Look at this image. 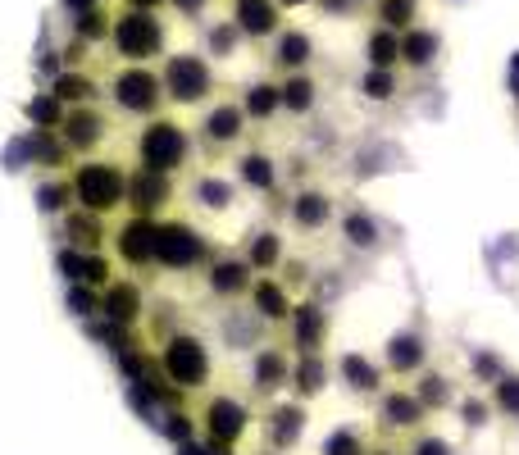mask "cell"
<instances>
[{"instance_id": "20", "label": "cell", "mask_w": 519, "mask_h": 455, "mask_svg": "<svg viewBox=\"0 0 519 455\" xmlns=\"http://www.w3.org/2000/svg\"><path fill=\"white\" fill-rule=\"evenodd\" d=\"M282 59H287V64H301V59H306V37H287V41H282Z\"/></svg>"}, {"instance_id": "19", "label": "cell", "mask_w": 519, "mask_h": 455, "mask_svg": "<svg viewBox=\"0 0 519 455\" xmlns=\"http://www.w3.org/2000/svg\"><path fill=\"white\" fill-rule=\"evenodd\" d=\"M369 55H374L379 64H388V59H397V41H392V37H374V46H369Z\"/></svg>"}, {"instance_id": "9", "label": "cell", "mask_w": 519, "mask_h": 455, "mask_svg": "<svg viewBox=\"0 0 519 455\" xmlns=\"http://www.w3.org/2000/svg\"><path fill=\"white\" fill-rule=\"evenodd\" d=\"M128 192L137 196V210H151V205H160V201L169 196V183H165V178H156V169H151V174L132 178V183H128Z\"/></svg>"}, {"instance_id": "21", "label": "cell", "mask_w": 519, "mask_h": 455, "mask_svg": "<svg viewBox=\"0 0 519 455\" xmlns=\"http://www.w3.org/2000/svg\"><path fill=\"white\" fill-rule=\"evenodd\" d=\"M310 92H315L310 83H291V87H287V105H291V110H301V105L310 101Z\"/></svg>"}, {"instance_id": "30", "label": "cell", "mask_w": 519, "mask_h": 455, "mask_svg": "<svg viewBox=\"0 0 519 455\" xmlns=\"http://www.w3.org/2000/svg\"><path fill=\"white\" fill-rule=\"evenodd\" d=\"M137 5H156V0H137Z\"/></svg>"}, {"instance_id": "18", "label": "cell", "mask_w": 519, "mask_h": 455, "mask_svg": "<svg viewBox=\"0 0 519 455\" xmlns=\"http://www.w3.org/2000/svg\"><path fill=\"white\" fill-rule=\"evenodd\" d=\"M383 19L388 23H406L410 19V0H383Z\"/></svg>"}, {"instance_id": "29", "label": "cell", "mask_w": 519, "mask_h": 455, "mask_svg": "<svg viewBox=\"0 0 519 455\" xmlns=\"http://www.w3.org/2000/svg\"><path fill=\"white\" fill-rule=\"evenodd\" d=\"M388 87H392L388 78H369V96H388Z\"/></svg>"}, {"instance_id": "8", "label": "cell", "mask_w": 519, "mask_h": 455, "mask_svg": "<svg viewBox=\"0 0 519 455\" xmlns=\"http://www.w3.org/2000/svg\"><path fill=\"white\" fill-rule=\"evenodd\" d=\"M119 251L128 255V260H151L156 255V228H146V223H128L123 233H119Z\"/></svg>"}, {"instance_id": "4", "label": "cell", "mask_w": 519, "mask_h": 455, "mask_svg": "<svg viewBox=\"0 0 519 455\" xmlns=\"http://www.w3.org/2000/svg\"><path fill=\"white\" fill-rule=\"evenodd\" d=\"M119 46L132 55V59H146V55H156L160 46V23L151 14H128L119 23Z\"/></svg>"}, {"instance_id": "12", "label": "cell", "mask_w": 519, "mask_h": 455, "mask_svg": "<svg viewBox=\"0 0 519 455\" xmlns=\"http://www.w3.org/2000/svg\"><path fill=\"white\" fill-rule=\"evenodd\" d=\"M242 28L246 32H269L273 28V0H242Z\"/></svg>"}, {"instance_id": "7", "label": "cell", "mask_w": 519, "mask_h": 455, "mask_svg": "<svg viewBox=\"0 0 519 455\" xmlns=\"http://www.w3.org/2000/svg\"><path fill=\"white\" fill-rule=\"evenodd\" d=\"M119 101L128 110H156V101H160L156 78H151V73H123V78H119Z\"/></svg>"}, {"instance_id": "2", "label": "cell", "mask_w": 519, "mask_h": 455, "mask_svg": "<svg viewBox=\"0 0 519 455\" xmlns=\"http://www.w3.org/2000/svg\"><path fill=\"white\" fill-rule=\"evenodd\" d=\"M183 156H187V137H183L174 123H156V128H146V137H141V160L151 165L156 174L178 169V165H183Z\"/></svg>"}, {"instance_id": "16", "label": "cell", "mask_w": 519, "mask_h": 455, "mask_svg": "<svg viewBox=\"0 0 519 455\" xmlns=\"http://www.w3.org/2000/svg\"><path fill=\"white\" fill-rule=\"evenodd\" d=\"M260 310H264V315H273V319H282V315H287V300H282V291H278V287H260Z\"/></svg>"}, {"instance_id": "22", "label": "cell", "mask_w": 519, "mask_h": 455, "mask_svg": "<svg viewBox=\"0 0 519 455\" xmlns=\"http://www.w3.org/2000/svg\"><path fill=\"white\" fill-rule=\"evenodd\" d=\"M428 50H433V37H410V41H406V55H410V59H428Z\"/></svg>"}, {"instance_id": "28", "label": "cell", "mask_w": 519, "mask_h": 455, "mask_svg": "<svg viewBox=\"0 0 519 455\" xmlns=\"http://www.w3.org/2000/svg\"><path fill=\"white\" fill-rule=\"evenodd\" d=\"M501 406H510V410H519V388H501Z\"/></svg>"}, {"instance_id": "25", "label": "cell", "mask_w": 519, "mask_h": 455, "mask_svg": "<svg viewBox=\"0 0 519 455\" xmlns=\"http://www.w3.org/2000/svg\"><path fill=\"white\" fill-rule=\"evenodd\" d=\"M392 360H397V364H410V360H415V342H397Z\"/></svg>"}, {"instance_id": "17", "label": "cell", "mask_w": 519, "mask_h": 455, "mask_svg": "<svg viewBox=\"0 0 519 455\" xmlns=\"http://www.w3.org/2000/svg\"><path fill=\"white\" fill-rule=\"evenodd\" d=\"M296 214H301V223H319L324 219V196H306Z\"/></svg>"}, {"instance_id": "5", "label": "cell", "mask_w": 519, "mask_h": 455, "mask_svg": "<svg viewBox=\"0 0 519 455\" xmlns=\"http://www.w3.org/2000/svg\"><path fill=\"white\" fill-rule=\"evenodd\" d=\"M156 255L165 264H174V269L196 264L201 260V237H192L187 228H160V233H156Z\"/></svg>"}, {"instance_id": "23", "label": "cell", "mask_w": 519, "mask_h": 455, "mask_svg": "<svg viewBox=\"0 0 519 455\" xmlns=\"http://www.w3.org/2000/svg\"><path fill=\"white\" fill-rule=\"evenodd\" d=\"M255 92H260V96L251 101V110H255V114H269V105H278V96H273L269 87H255Z\"/></svg>"}, {"instance_id": "3", "label": "cell", "mask_w": 519, "mask_h": 455, "mask_svg": "<svg viewBox=\"0 0 519 455\" xmlns=\"http://www.w3.org/2000/svg\"><path fill=\"white\" fill-rule=\"evenodd\" d=\"M165 369H169V378H174V383H183V388L205 383V351H201V342L178 337V342L165 351Z\"/></svg>"}, {"instance_id": "27", "label": "cell", "mask_w": 519, "mask_h": 455, "mask_svg": "<svg viewBox=\"0 0 519 455\" xmlns=\"http://www.w3.org/2000/svg\"><path fill=\"white\" fill-rule=\"evenodd\" d=\"M37 119H41V123H50V119H59V110H55L50 101H41V105H37Z\"/></svg>"}, {"instance_id": "24", "label": "cell", "mask_w": 519, "mask_h": 455, "mask_svg": "<svg viewBox=\"0 0 519 455\" xmlns=\"http://www.w3.org/2000/svg\"><path fill=\"white\" fill-rule=\"evenodd\" d=\"M246 178H251V183H269V169H264V160H246Z\"/></svg>"}, {"instance_id": "10", "label": "cell", "mask_w": 519, "mask_h": 455, "mask_svg": "<svg viewBox=\"0 0 519 455\" xmlns=\"http://www.w3.org/2000/svg\"><path fill=\"white\" fill-rule=\"evenodd\" d=\"M242 424H246V415H242V406H233V401H219V406L210 410V433H214V437H233V433H242Z\"/></svg>"}, {"instance_id": "6", "label": "cell", "mask_w": 519, "mask_h": 455, "mask_svg": "<svg viewBox=\"0 0 519 455\" xmlns=\"http://www.w3.org/2000/svg\"><path fill=\"white\" fill-rule=\"evenodd\" d=\"M165 78H169V92L178 96V101H196V96H205V68H201V59H169V68H165Z\"/></svg>"}, {"instance_id": "1", "label": "cell", "mask_w": 519, "mask_h": 455, "mask_svg": "<svg viewBox=\"0 0 519 455\" xmlns=\"http://www.w3.org/2000/svg\"><path fill=\"white\" fill-rule=\"evenodd\" d=\"M123 192H128V178H123V169H114V165H87V169L78 174V196H83L92 210L119 205Z\"/></svg>"}, {"instance_id": "31", "label": "cell", "mask_w": 519, "mask_h": 455, "mask_svg": "<svg viewBox=\"0 0 519 455\" xmlns=\"http://www.w3.org/2000/svg\"><path fill=\"white\" fill-rule=\"evenodd\" d=\"M183 5H187V10H192V5H196V0H183Z\"/></svg>"}, {"instance_id": "14", "label": "cell", "mask_w": 519, "mask_h": 455, "mask_svg": "<svg viewBox=\"0 0 519 455\" xmlns=\"http://www.w3.org/2000/svg\"><path fill=\"white\" fill-rule=\"evenodd\" d=\"M110 315L123 324V319H137V291L132 287H119L114 296H110Z\"/></svg>"}, {"instance_id": "26", "label": "cell", "mask_w": 519, "mask_h": 455, "mask_svg": "<svg viewBox=\"0 0 519 455\" xmlns=\"http://www.w3.org/2000/svg\"><path fill=\"white\" fill-rule=\"evenodd\" d=\"M273 255H278V246H273V242H260V246H255V260H260V264H269Z\"/></svg>"}, {"instance_id": "11", "label": "cell", "mask_w": 519, "mask_h": 455, "mask_svg": "<svg viewBox=\"0 0 519 455\" xmlns=\"http://www.w3.org/2000/svg\"><path fill=\"white\" fill-rule=\"evenodd\" d=\"M242 132V110L237 105H224L210 114V141H233Z\"/></svg>"}, {"instance_id": "15", "label": "cell", "mask_w": 519, "mask_h": 455, "mask_svg": "<svg viewBox=\"0 0 519 455\" xmlns=\"http://www.w3.org/2000/svg\"><path fill=\"white\" fill-rule=\"evenodd\" d=\"M101 128H105V123H101L96 114H78V119H73V132H68V141H73V146H83L87 137L96 141V137H101Z\"/></svg>"}, {"instance_id": "13", "label": "cell", "mask_w": 519, "mask_h": 455, "mask_svg": "<svg viewBox=\"0 0 519 455\" xmlns=\"http://www.w3.org/2000/svg\"><path fill=\"white\" fill-rule=\"evenodd\" d=\"M214 287L219 291H242L246 287V264H219L214 269Z\"/></svg>"}]
</instances>
